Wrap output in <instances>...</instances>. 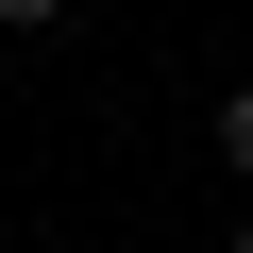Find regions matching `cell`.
Segmentation results:
<instances>
[{
	"label": "cell",
	"mask_w": 253,
	"mask_h": 253,
	"mask_svg": "<svg viewBox=\"0 0 253 253\" xmlns=\"http://www.w3.org/2000/svg\"><path fill=\"white\" fill-rule=\"evenodd\" d=\"M219 169H236V186H253V84H236V101H219Z\"/></svg>",
	"instance_id": "1"
},
{
	"label": "cell",
	"mask_w": 253,
	"mask_h": 253,
	"mask_svg": "<svg viewBox=\"0 0 253 253\" xmlns=\"http://www.w3.org/2000/svg\"><path fill=\"white\" fill-rule=\"evenodd\" d=\"M51 17H68V0H0V34H51Z\"/></svg>",
	"instance_id": "2"
},
{
	"label": "cell",
	"mask_w": 253,
	"mask_h": 253,
	"mask_svg": "<svg viewBox=\"0 0 253 253\" xmlns=\"http://www.w3.org/2000/svg\"><path fill=\"white\" fill-rule=\"evenodd\" d=\"M236 253H253V219H236Z\"/></svg>",
	"instance_id": "3"
}]
</instances>
